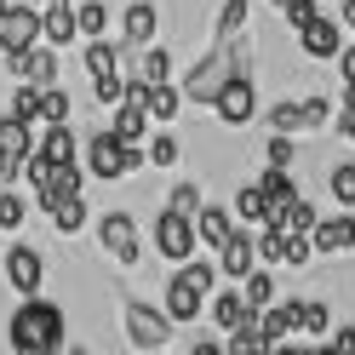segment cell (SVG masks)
<instances>
[{"label": "cell", "mask_w": 355, "mask_h": 355, "mask_svg": "<svg viewBox=\"0 0 355 355\" xmlns=\"http://www.w3.org/2000/svg\"><path fill=\"white\" fill-rule=\"evenodd\" d=\"M75 17H80V35H103V29H109L103 0H86V6H75Z\"/></svg>", "instance_id": "ab89813d"}, {"label": "cell", "mask_w": 355, "mask_h": 355, "mask_svg": "<svg viewBox=\"0 0 355 355\" xmlns=\"http://www.w3.org/2000/svg\"><path fill=\"white\" fill-rule=\"evenodd\" d=\"M212 109H218V121H224V126H247V121L258 115V80H252V63H241V69L224 80V92L212 98Z\"/></svg>", "instance_id": "8992f818"}, {"label": "cell", "mask_w": 355, "mask_h": 355, "mask_svg": "<svg viewBox=\"0 0 355 355\" xmlns=\"http://www.w3.org/2000/svg\"><path fill=\"white\" fill-rule=\"evenodd\" d=\"M40 40H52V46H69V40H80V17H75L69 0L40 6Z\"/></svg>", "instance_id": "2e32d148"}, {"label": "cell", "mask_w": 355, "mask_h": 355, "mask_svg": "<svg viewBox=\"0 0 355 355\" xmlns=\"http://www.w3.org/2000/svg\"><path fill=\"white\" fill-rule=\"evenodd\" d=\"M52 230L58 235H80L86 230V201H80V195H69V201L52 207Z\"/></svg>", "instance_id": "484cf974"}, {"label": "cell", "mask_w": 355, "mask_h": 355, "mask_svg": "<svg viewBox=\"0 0 355 355\" xmlns=\"http://www.w3.org/2000/svg\"><path fill=\"white\" fill-rule=\"evenodd\" d=\"M6 281L17 286V293H40V281H46V258H40L35 247H24V241H17V247L6 252Z\"/></svg>", "instance_id": "5bb4252c"}, {"label": "cell", "mask_w": 355, "mask_h": 355, "mask_svg": "<svg viewBox=\"0 0 355 355\" xmlns=\"http://www.w3.org/2000/svg\"><path fill=\"white\" fill-rule=\"evenodd\" d=\"M121 40L126 46H149V40H161V12L149 6V0H132L121 12Z\"/></svg>", "instance_id": "9a60e30c"}, {"label": "cell", "mask_w": 355, "mask_h": 355, "mask_svg": "<svg viewBox=\"0 0 355 355\" xmlns=\"http://www.w3.org/2000/svg\"><path fill=\"white\" fill-rule=\"evenodd\" d=\"M332 115H338V109H332L327 98H304V132H321Z\"/></svg>", "instance_id": "60d3db41"}, {"label": "cell", "mask_w": 355, "mask_h": 355, "mask_svg": "<svg viewBox=\"0 0 355 355\" xmlns=\"http://www.w3.org/2000/svg\"><path fill=\"white\" fill-rule=\"evenodd\" d=\"M24 218H29L24 195H17V189H0V230H24Z\"/></svg>", "instance_id": "d590c367"}, {"label": "cell", "mask_w": 355, "mask_h": 355, "mask_svg": "<svg viewBox=\"0 0 355 355\" xmlns=\"http://www.w3.org/2000/svg\"><path fill=\"white\" fill-rule=\"evenodd\" d=\"M0 189H12V178H6V166H0Z\"/></svg>", "instance_id": "681fc988"}, {"label": "cell", "mask_w": 355, "mask_h": 355, "mask_svg": "<svg viewBox=\"0 0 355 355\" xmlns=\"http://www.w3.org/2000/svg\"><path fill=\"white\" fill-rule=\"evenodd\" d=\"M327 189H332V201H338V207H355V161H338V166H332Z\"/></svg>", "instance_id": "d6a6232c"}, {"label": "cell", "mask_w": 355, "mask_h": 355, "mask_svg": "<svg viewBox=\"0 0 355 355\" xmlns=\"http://www.w3.org/2000/svg\"><path fill=\"white\" fill-rule=\"evenodd\" d=\"M332 121H338V132L355 144V103H338V115H332Z\"/></svg>", "instance_id": "bcb514c9"}, {"label": "cell", "mask_w": 355, "mask_h": 355, "mask_svg": "<svg viewBox=\"0 0 355 355\" xmlns=\"http://www.w3.org/2000/svg\"><path fill=\"white\" fill-rule=\"evenodd\" d=\"M149 126H155V121H149V109H144V103H132V98H121V103H115V138L138 144Z\"/></svg>", "instance_id": "44dd1931"}, {"label": "cell", "mask_w": 355, "mask_h": 355, "mask_svg": "<svg viewBox=\"0 0 355 355\" xmlns=\"http://www.w3.org/2000/svg\"><path fill=\"white\" fill-rule=\"evenodd\" d=\"M235 218H241V224H270V218H275V201H270L258 184H247V189L235 195Z\"/></svg>", "instance_id": "603a6c76"}, {"label": "cell", "mask_w": 355, "mask_h": 355, "mask_svg": "<svg viewBox=\"0 0 355 355\" xmlns=\"http://www.w3.org/2000/svg\"><path fill=\"white\" fill-rule=\"evenodd\" d=\"M0 6H6V0H0Z\"/></svg>", "instance_id": "f907efd6"}, {"label": "cell", "mask_w": 355, "mask_h": 355, "mask_svg": "<svg viewBox=\"0 0 355 355\" xmlns=\"http://www.w3.org/2000/svg\"><path fill=\"white\" fill-rule=\"evenodd\" d=\"M40 40V6L35 0H6L0 6V52H29Z\"/></svg>", "instance_id": "ba28073f"}, {"label": "cell", "mask_w": 355, "mask_h": 355, "mask_svg": "<svg viewBox=\"0 0 355 355\" xmlns=\"http://www.w3.org/2000/svg\"><path fill=\"white\" fill-rule=\"evenodd\" d=\"M149 166H178V138H172V132H155V138H149Z\"/></svg>", "instance_id": "f35d334b"}, {"label": "cell", "mask_w": 355, "mask_h": 355, "mask_svg": "<svg viewBox=\"0 0 355 355\" xmlns=\"http://www.w3.org/2000/svg\"><path fill=\"white\" fill-rule=\"evenodd\" d=\"M166 207H178V212H189V218H195L207 201H201V189H195V184H178V189L166 195Z\"/></svg>", "instance_id": "b9f144b4"}, {"label": "cell", "mask_w": 355, "mask_h": 355, "mask_svg": "<svg viewBox=\"0 0 355 355\" xmlns=\"http://www.w3.org/2000/svg\"><path fill=\"white\" fill-rule=\"evenodd\" d=\"M92 98H98L103 109H115V103L126 98V80H121V75H109V80H92Z\"/></svg>", "instance_id": "7bdbcfd3"}, {"label": "cell", "mask_w": 355, "mask_h": 355, "mask_svg": "<svg viewBox=\"0 0 355 355\" xmlns=\"http://www.w3.org/2000/svg\"><path fill=\"white\" fill-rule=\"evenodd\" d=\"M309 241H315V252H349V247H355V218H349V212H338V218H315Z\"/></svg>", "instance_id": "ac0fdd59"}, {"label": "cell", "mask_w": 355, "mask_h": 355, "mask_svg": "<svg viewBox=\"0 0 355 355\" xmlns=\"http://www.w3.org/2000/svg\"><path fill=\"white\" fill-rule=\"evenodd\" d=\"M258 241H252V230H235L230 241H224V247H218V270H224V275H235V281H247L252 270H258Z\"/></svg>", "instance_id": "4fadbf2b"}, {"label": "cell", "mask_w": 355, "mask_h": 355, "mask_svg": "<svg viewBox=\"0 0 355 355\" xmlns=\"http://www.w3.org/2000/svg\"><path fill=\"white\" fill-rule=\"evenodd\" d=\"M212 321L224 327V332H235L241 321H252V304H247V293H212Z\"/></svg>", "instance_id": "7402d4cb"}, {"label": "cell", "mask_w": 355, "mask_h": 355, "mask_svg": "<svg viewBox=\"0 0 355 355\" xmlns=\"http://www.w3.org/2000/svg\"><path fill=\"white\" fill-rule=\"evenodd\" d=\"M235 230H241V224H235V212H224V207H201V212H195V235H201V247H207V252H218Z\"/></svg>", "instance_id": "d6986e66"}, {"label": "cell", "mask_w": 355, "mask_h": 355, "mask_svg": "<svg viewBox=\"0 0 355 355\" xmlns=\"http://www.w3.org/2000/svg\"><path fill=\"white\" fill-rule=\"evenodd\" d=\"M241 293H247L252 315H258V309H270V298H275V281H270V270H252L247 281H241Z\"/></svg>", "instance_id": "1f68e13d"}, {"label": "cell", "mask_w": 355, "mask_h": 355, "mask_svg": "<svg viewBox=\"0 0 355 355\" xmlns=\"http://www.w3.org/2000/svg\"><path fill=\"white\" fill-rule=\"evenodd\" d=\"M344 40H349L344 17H321V12H315L309 24H298V46H304V58H338Z\"/></svg>", "instance_id": "8fae6325"}, {"label": "cell", "mask_w": 355, "mask_h": 355, "mask_svg": "<svg viewBox=\"0 0 355 355\" xmlns=\"http://www.w3.org/2000/svg\"><path fill=\"white\" fill-rule=\"evenodd\" d=\"M138 75H144V80H166V75H172V52L149 40V46H144V63H138Z\"/></svg>", "instance_id": "e575fe53"}, {"label": "cell", "mask_w": 355, "mask_h": 355, "mask_svg": "<svg viewBox=\"0 0 355 355\" xmlns=\"http://www.w3.org/2000/svg\"><path fill=\"white\" fill-rule=\"evenodd\" d=\"M338 17H344V29H349V40H355V0H344V12H338Z\"/></svg>", "instance_id": "c3c4849f"}, {"label": "cell", "mask_w": 355, "mask_h": 355, "mask_svg": "<svg viewBox=\"0 0 355 355\" xmlns=\"http://www.w3.org/2000/svg\"><path fill=\"white\" fill-rule=\"evenodd\" d=\"M270 132H304V103H293V98L275 103L270 109Z\"/></svg>", "instance_id": "8d00e7d4"}, {"label": "cell", "mask_w": 355, "mask_h": 355, "mask_svg": "<svg viewBox=\"0 0 355 355\" xmlns=\"http://www.w3.org/2000/svg\"><path fill=\"white\" fill-rule=\"evenodd\" d=\"M172 315H166V304L155 309L149 298H126V344L132 349H166L172 344Z\"/></svg>", "instance_id": "277c9868"}, {"label": "cell", "mask_w": 355, "mask_h": 355, "mask_svg": "<svg viewBox=\"0 0 355 355\" xmlns=\"http://www.w3.org/2000/svg\"><path fill=\"white\" fill-rule=\"evenodd\" d=\"M263 155H270L275 166H293V161H298V149H293V132H275V138H270V149H263Z\"/></svg>", "instance_id": "ee69618b"}, {"label": "cell", "mask_w": 355, "mask_h": 355, "mask_svg": "<svg viewBox=\"0 0 355 355\" xmlns=\"http://www.w3.org/2000/svg\"><path fill=\"white\" fill-rule=\"evenodd\" d=\"M201 309H207V293H201V286H189L184 275H172V281H166V315H172L178 327L201 321Z\"/></svg>", "instance_id": "e0dca14e"}, {"label": "cell", "mask_w": 355, "mask_h": 355, "mask_svg": "<svg viewBox=\"0 0 355 355\" xmlns=\"http://www.w3.org/2000/svg\"><path fill=\"white\" fill-rule=\"evenodd\" d=\"M241 29H247V0H230V6L218 12V40H235Z\"/></svg>", "instance_id": "74e56055"}, {"label": "cell", "mask_w": 355, "mask_h": 355, "mask_svg": "<svg viewBox=\"0 0 355 355\" xmlns=\"http://www.w3.org/2000/svg\"><path fill=\"white\" fill-rule=\"evenodd\" d=\"M230 355H263V349H270V344H263V332H258V315L252 321H241L235 332H230V344H224Z\"/></svg>", "instance_id": "f1b7e54d"}, {"label": "cell", "mask_w": 355, "mask_h": 355, "mask_svg": "<svg viewBox=\"0 0 355 355\" xmlns=\"http://www.w3.org/2000/svg\"><path fill=\"white\" fill-rule=\"evenodd\" d=\"M332 349H338V355H355V327H338V332H332Z\"/></svg>", "instance_id": "7dc6e473"}, {"label": "cell", "mask_w": 355, "mask_h": 355, "mask_svg": "<svg viewBox=\"0 0 355 355\" xmlns=\"http://www.w3.org/2000/svg\"><path fill=\"white\" fill-rule=\"evenodd\" d=\"M6 338H12L17 355H52V349L63 344V304L29 293L24 304H17V315H12V327H6Z\"/></svg>", "instance_id": "6da1fadb"}, {"label": "cell", "mask_w": 355, "mask_h": 355, "mask_svg": "<svg viewBox=\"0 0 355 355\" xmlns=\"http://www.w3.org/2000/svg\"><path fill=\"white\" fill-rule=\"evenodd\" d=\"M144 161H149V149H138V144L115 138V126H109V132H98V138L86 144V172H92V178H109V184H115V178H132Z\"/></svg>", "instance_id": "3957f363"}, {"label": "cell", "mask_w": 355, "mask_h": 355, "mask_svg": "<svg viewBox=\"0 0 355 355\" xmlns=\"http://www.w3.org/2000/svg\"><path fill=\"white\" fill-rule=\"evenodd\" d=\"M327 327H332L327 304H321V298H304V304H298V332H309V338H321Z\"/></svg>", "instance_id": "836d02e7"}, {"label": "cell", "mask_w": 355, "mask_h": 355, "mask_svg": "<svg viewBox=\"0 0 355 355\" xmlns=\"http://www.w3.org/2000/svg\"><path fill=\"white\" fill-rule=\"evenodd\" d=\"M241 63H252V52H247V35L218 40V46H212L201 63H195V69H189L184 80H178V86H184V98H189V103H212L218 92H224V80L241 69Z\"/></svg>", "instance_id": "7a4b0ae2"}, {"label": "cell", "mask_w": 355, "mask_h": 355, "mask_svg": "<svg viewBox=\"0 0 355 355\" xmlns=\"http://www.w3.org/2000/svg\"><path fill=\"white\" fill-rule=\"evenodd\" d=\"M252 184H258V189H263V195H270V201H275V212H281V207H286V201H293V195H298V178H293V166H275V161L263 166V172L252 178Z\"/></svg>", "instance_id": "ffe728a7"}, {"label": "cell", "mask_w": 355, "mask_h": 355, "mask_svg": "<svg viewBox=\"0 0 355 355\" xmlns=\"http://www.w3.org/2000/svg\"><path fill=\"white\" fill-rule=\"evenodd\" d=\"M178 275H184L189 286H201V293L212 298V293H218V275H224V270H218V263H195V258H184V263H178Z\"/></svg>", "instance_id": "f546056e"}, {"label": "cell", "mask_w": 355, "mask_h": 355, "mask_svg": "<svg viewBox=\"0 0 355 355\" xmlns=\"http://www.w3.org/2000/svg\"><path fill=\"white\" fill-rule=\"evenodd\" d=\"M69 121V92L52 80V86H40V126H63Z\"/></svg>", "instance_id": "4316f807"}, {"label": "cell", "mask_w": 355, "mask_h": 355, "mask_svg": "<svg viewBox=\"0 0 355 355\" xmlns=\"http://www.w3.org/2000/svg\"><path fill=\"white\" fill-rule=\"evenodd\" d=\"M86 75H92V80L121 75V58H115V46H109V40H92V46H86Z\"/></svg>", "instance_id": "83f0119b"}, {"label": "cell", "mask_w": 355, "mask_h": 355, "mask_svg": "<svg viewBox=\"0 0 355 355\" xmlns=\"http://www.w3.org/2000/svg\"><path fill=\"white\" fill-rule=\"evenodd\" d=\"M126 98H132V103H144L155 126H172V121H178V109L189 103V98H184V86H172V75H166V80H144V75H132V80H126Z\"/></svg>", "instance_id": "5b68a950"}, {"label": "cell", "mask_w": 355, "mask_h": 355, "mask_svg": "<svg viewBox=\"0 0 355 355\" xmlns=\"http://www.w3.org/2000/svg\"><path fill=\"white\" fill-rule=\"evenodd\" d=\"M281 12H286V24H293V29H298V24H309V17H315L321 6H315V0H286V6H281Z\"/></svg>", "instance_id": "f6af8a7d"}, {"label": "cell", "mask_w": 355, "mask_h": 355, "mask_svg": "<svg viewBox=\"0 0 355 355\" xmlns=\"http://www.w3.org/2000/svg\"><path fill=\"white\" fill-rule=\"evenodd\" d=\"M315 201H304V195H293V201H286L275 218H270V224H281V230H315Z\"/></svg>", "instance_id": "d4e9b609"}, {"label": "cell", "mask_w": 355, "mask_h": 355, "mask_svg": "<svg viewBox=\"0 0 355 355\" xmlns=\"http://www.w3.org/2000/svg\"><path fill=\"white\" fill-rule=\"evenodd\" d=\"M6 69H12L17 80L52 86V80H58V46H52V40H35L29 52H6Z\"/></svg>", "instance_id": "7c38bea8"}, {"label": "cell", "mask_w": 355, "mask_h": 355, "mask_svg": "<svg viewBox=\"0 0 355 355\" xmlns=\"http://www.w3.org/2000/svg\"><path fill=\"white\" fill-rule=\"evenodd\" d=\"M35 155V121H24V115H0V166H6V178H17L24 172V161Z\"/></svg>", "instance_id": "30bf717a"}, {"label": "cell", "mask_w": 355, "mask_h": 355, "mask_svg": "<svg viewBox=\"0 0 355 355\" xmlns=\"http://www.w3.org/2000/svg\"><path fill=\"white\" fill-rule=\"evenodd\" d=\"M12 115H24V121L40 126V86H35V80H17V86H12Z\"/></svg>", "instance_id": "4dcf8cb0"}, {"label": "cell", "mask_w": 355, "mask_h": 355, "mask_svg": "<svg viewBox=\"0 0 355 355\" xmlns=\"http://www.w3.org/2000/svg\"><path fill=\"white\" fill-rule=\"evenodd\" d=\"M98 241H103V252L121 263V270H132L138 263V224H132V212H103L98 218Z\"/></svg>", "instance_id": "9c48e42d"}, {"label": "cell", "mask_w": 355, "mask_h": 355, "mask_svg": "<svg viewBox=\"0 0 355 355\" xmlns=\"http://www.w3.org/2000/svg\"><path fill=\"white\" fill-rule=\"evenodd\" d=\"M155 247H161L166 263L195 258V247H201V235H195V218H189V212H178V207H161V218H155Z\"/></svg>", "instance_id": "52a82bcc"}, {"label": "cell", "mask_w": 355, "mask_h": 355, "mask_svg": "<svg viewBox=\"0 0 355 355\" xmlns=\"http://www.w3.org/2000/svg\"><path fill=\"white\" fill-rule=\"evenodd\" d=\"M40 155H46V161H75V155H80V144H75V126L69 121H63V126H46V138H40Z\"/></svg>", "instance_id": "cb8c5ba5"}]
</instances>
